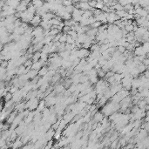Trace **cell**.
Wrapping results in <instances>:
<instances>
[{"instance_id": "f35d334b", "label": "cell", "mask_w": 149, "mask_h": 149, "mask_svg": "<svg viewBox=\"0 0 149 149\" xmlns=\"http://www.w3.org/2000/svg\"><path fill=\"white\" fill-rule=\"evenodd\" d=\"M106 80H107V82H108L109 84H112V83H114L115 81V79H114V76H111V77H109V78H107Z\"/></svg>"}, {"instance_id": "cb8c5ba5", "label": "cell", "mask_w": 149, "mask_h": 149, "mask_svg": "<svg viewBox=\"0 0 149 149\" xmlns=\"http://www.w3.org/2000/svg\"><path fill=\"white\" fill-rule=\"evenodd\" d=\"M61 31H59L58 29H50V31H49V35H52V36H55L58 34Z\"/></svg>"}, {"instance_id": "9c48e42d", "label": "cell", "mask_w": 149, "mask_h": 149, "mask_svg": "<svg viewBox=\"0 0 149 149\" xmlns=\"http://www.w3.org/2000/svg\"><path fill=\"white\" fill-rule=\"evenodd\" d=\"M31 4L36 7V10H37V8H39V7L42 6L43 4H44V1L43 0H31Z\"/></svg>"}, {"instance_id": "30bf717a", "label": "cell", "mask_w": 149, "mask_h": 149, "mask_svg": "<svg viewBox=\"0 0 149 149\" xmlns=\"http://www.w3.org/2000/svg\"><path fill=\"white\" fill-rule=\"evenodd\" d=\"M41 67H42V64H41V62L39 60V61L32 63V65H31V69H32V70H37V71H39V70L40 69Z\"/></svg>"}, {"instance_id": "9a60e30c", "label": "cell", "mask_w": 149, "mask_h": 149, "mask_svg": "<svg viewBox=\"0 0 149 149\" xmlns=\"http://www.w3.org/2000/svg\"><path fill=\"white\" fill-rule=\"evenodd\" d=\"M105 71H104V70H102L101 68L97 70V77H99V78H100V79H103V78H105Z\"/></svg>"}, {"instance_id": "60d3db41", "label": "cell", "mask_w": 149, "mask_h": 149, "mask_svg": "<svg viewBox=\"0 0 149 149\" xmlns=\"http://www.w3.org/2000/svg\"><path fill=\"white\" fill-rule=\"evenodd\" d=\"M117 139V134H114V136H112V137H111V141H114V139Z\"/></svg>"}, {"instance_id": "d4e9b609", "label": "cell", "mask_w": 149, "mask_h": 149, "mask_svg": "<svg viewBox=\"0 0 149 149\" xmlns=\"http://www.w3.org/2000/svg\"><path fill=\"white\" fill-rule=\"evenodd\" d=\"M90 81V83L91 84H96V83L98 82V77L97 76H89V80H88Z\"/></svg>"}, {"instance_id": "44dd1931", "label": "cell", "mask_w": 149, "mask_h": 149, "mask_svg": "<svg viewBox=\"0 0 149 149\" xmlns=\"http://www.w3.org/2000/svg\"><path fill=\"white\" fill-rule=\"evenodd\" d=\"M32 60L30 59V58H27V59H25V61L23 63V65L25 67H28V66H31V65H32Z\"/></svg>"}, {"instance_id": "4316f807", "label": "cell", "mask_w": 149, "mask_h": 149, "mask_svg": "<svg viewBox=\"0 0 149 149\" xmlns=\"http://www.w3.org/2000/svg\"><path fill=\"white\" fill-rule=\"evenodd\" d=\"M62 5L64 6H68V5H73V2L72 0H62Z\"/></svg>"}, {"instance_id": "5b68a950", "label": "cell", "mask_w": 149, "mask_h": 149, "mask_svg": "<svg viewBox=\"0 0 149 149\" xmlns=\"http://www.w3.org/2000/svg\"><path fill=\"white\" fill-rule=\"evenodd\" d=\"M17 116V112L15 111V112H12L10 114V115L8 116V118H7V122L6 123H8V124H12V122H13V120H14V119H15V117Z\"/></svg>"}, {"instance_id": "ba28073f", "label": "cell", "mask_w": 149, "mask_h": 149, "mask_svg": "<svg viewBox=\"0 0 149 149\" xmlns=\"http://www.w3.org/2000/svg\"><path fill=\"white\" fill-rule=\"evenodd\" d=\"M98 33V28H90L86 32V34L87 36H96Z\"/></svg>"}, {"instance_id": "7a4b0ae2", "label": "cell", "mask_w": 149, "mask_h": 149, "mask_svg": "<svg viewBox=\"0 0 149 149\" xmlns=\"http://www.w3.org/2000/svg\"><path fill=\"white\" fill-rule=\"evenodd\" d=\"M133 55L135 56H140V55H146V52H144L142 46H139L138 47H135L133 49Z\"/></svg>"}, {"instance_id": "7402d4cb", "label": "cell", "mask_w": 149, "mask_h": 149, "mask_svg": "<svg viewBox=\"0 0 149 149\" xmlns=\"http://www.w3.org/2000/svg\"><path fill=\"white\" fill-rule=\"evenodd\" d=\"M74 42H75L74 39H73L70 35L67 34L66 35V41H65V43H66V44H69V45H71V44H74Z\"/></svg>"}, {"instance_id": "e575fe53", "label": "cell", "mask_w": 149, "mask_h": 149, "mask_svg": "<svg viewBox=\"0 0 149 149\" xmlns=\"http://www.w3.org/2000/svg\"><path fill=\"white\" fill-rule=\"evenodd\" d=\"M126 50V48L125 46H117V51H119V52H120V53H123Z\"/></svg>"}, {"instance_id": "4dcf8cb0", "label": "cell", "mask_w": 149, "mask_h": 149, "mask_svg": "<svg viewBox=\"0 0 149 149\" xmlns=\"http://www.w3.org/2000/svg\"><path fill=\"white\" fill-rule=\"evenodd\" d=\"M126 141H127V140L126 139V138H122V139H120V142H118V143H119V145H120V146L124 147V146H125L126 145V143H127Z\"/></svg>"}, {"instance_id": "f546056e", "label": "cell", "mask_w": 149, "mask_h": 149, "mask_svg": "<svg viewBox=\"0 0 149 149\" xmlns=\"http://www.w3.org/2000/svg\"><path fill=\"white\" fill-rule=\"evenodd\" d=\"M104 3L102 1H97V3H96V5H95V8L96 9H99V10H101V9H102V7L104 6Z\"/></svg>"}, {"instance_id": "603a6c76", "label": "cell", "mask_w": 149, "mask_h": 149, "mask_svg": "<svg viewBox=\"0 0 149 149\" xmlns=\"http://www.w3.org/2000/svg\"><path fill=\"white\" fill-rule=\"evenodd\" d=\"M102 24V23H101L100 21H98V20H96L95 22H93L92 24H90V26H91L92 28H99V26Z\"/></svg>"}, {"instance_id": "ac0fdd59", "label": "cell", "mask_w": 149, "mask_h": 149, "mask_svg": "<svg viewBox=\"0 0 149 149\" xmlns=\"http://www.w3.org/2000/svg\"><path fill=\"white\" fill-rule=\"evenodd\" d=\"M3 97H4V99H5V101L6 102V101H9V100H11V99H12V93L7 92L6 93H5V95L3 96Z\"/></svg>"}, {"instance_id": "277c9868", "label": "cell", "mask_w": 149, "mask_h": 149, "mask_svg": "<svg viewBox=\"0 0 149 149\" xmlns=\"http://www.w3.org/2000/svg\"><path fill=\"white\" fill-rule=\"evenodd\" d=\"M93 115H94V120H95L96 122H100L101 120H102V119L104 118L103 113L98 112V111Z\"/></svg>"}, {"instance_id": "484cf974", "label": "cell", "mask_w": 149, "mask_h": 149, "mask_svg": "<svg viewBox=\"0 0 149 149\" xmlns=\"http://www.w3.org/2000/svg\"><path fill=\"white\" fill-rule=\"evenodd\" d=\"M141 46H142L144 52H146V53H147L148 51H149V44H148V42H143V45Z\"/></svg>"}, {"instance_id": "b9f144b4", "label": "cell", "mask_w": 149, "mask_h": 149, "mask_svg": "<svg viewBox=\"0 0 149 149\" xmlns=\"http://www.w3.org/2000/svg\"><path fill=\"white\" fill-rule=\"evenodd\" d=\"M4 49V44H2V43H0V52H1L2 50Z\"/></svg>"}, {"instance_id": "d590c367", "label": "cell", "mask_w": 149, "mask_h": 149, "mask_svg": "<svg viewBox=\"0 0 149 149\" xmlns=\"http://www.w3.org/2000/svg\"><path fill=\"white\" fill-rule=\"evenodd\" d=\"M53 140H52V139H49V141L47 142V145L46 146H45V148H52V146H53Z\"/></svg>"}, {"instance_id": "d6986e66", "label": "cell", "mask_w": 149, "mask_h": 149, "mask_svg": "<svg viewBox=\"0 0 149 149\" xmlns=\"http://www.w3.org/2000/svg\"><path fill=\"white\" fill-rule=\"evenodd\" d=\"M73 10H74V5H68V6H65V11L66 12L70 13V14H71V13H72Z\"/></svg>"}, {"instance_id": "7c38bea8", "label": "cell", "mask_w": 149, "mask_h": 149, "mask_svg": "<svg viewBox=\"0 0 149 149\" xmlns=\"http://www.w3.org/2000/svg\"><path fill=\"white\" fill-rule=\"evenodd\" d=\"M26 9H27V6H26V5H24L19 4V5L17 6V8L15 9V10H16V12H24V11H26Z\"/></svg>"}, {"instance_id": "ab89813d", "label": "cell", "mask_w": 149, "mask_h": 149, "mask_svg": "<svg viewBox=\"0 0 149 149\" xmlns=\"http://www.w3.org/2000/svg\"><path fill=\"white\" fill-rule=\"evenodd\" d=\"M117 144H118V139H114L112 142V145H111V147L112 148H116Z\"/></svg>"}, {"instance_id": "5bb4252c", "label": "cell", "mask_w": 149, "mask_h": 149, "mask_svg": "<svg viewBox=\"0 0 149 149\" xmlns=\"http://www.w3.org/2000/svg\"><path fill=\"white\" fill-rule=\"evenodd\" d=\"M137 68H138V70H139V72H143L144 71H146V69H148V66H146L145 65H143L142 63H140L139 65H137Z\"/></svg>"}, {"instance_id": "ffe728a7", "label": "cell", "mask_w": 149, "mask_h": 149, "mask_svg": "<svg viewBox=\"0 0 149 149\" xmlns=\"http://www.w3.org/2000/svg\"><path fill=\"white\" fill-rule=\"evenodd\" d=\"M113 9H114V11H121V10H124L123 8V5H121L120 3H117L116 5H114V6L112 7Z\"/></svg>"}, {"instance_id": "8fae6325", "label": "cell", "mask_w": 149, "mask_h": 149, "mask_svg": "<svg viewBox=\"0 0 149 149\" xmlns=\"http://www.w3.org/2000/svg\"><path fill=\"white\" fill-rule=\"evenodd\" d=\"M115 13L118 17H120V18H125V17L127 15V12H126L125 10H121V11H115Z\"/></svg>"}, {"instance_id": "6da1fadb", "label": "cell", "mask_w": 149, "mask_h": 149, "mask_svg": "<svg viewBox=\"0 0 149 149\" xmlns=\"http://www.w3.org/2000/svg\"><path fill=\"white\" fill-rule=\"evenodd\" d=\"M41 21H42V18H41V16L35 14L34 16H33V18H31L30 23H31V24L33 26V27H36V26L39 25V24H40Z\"/></svg>"}, {"instance_id": "4fadbf2b", "label": "cell", "mask_w": 149, "mask_h": 149, "mask_svg": "<svg viewBox=\"0 0 149 149\" xmlns=\"http://www.w3.org/2000/svg\"><path fill=\"white\" fill-rule=\"evenodd\" d=\"M65 86H63V85H57L55 87V91L56 92H58V93H60V92H63L64 91H65Z\"/></svg>"}, {"instance_id": "8992f818", "label": "cell", "mask_w": 149, "mask_h": 149, "mask_svg": "<svg viewBox=\"0 0 149 149\" xmlns=\"http://www.w3.org/2000/svg\"><path fill=\"white\" fill-rule=\"evenodd\" d=\"M40 55H41V52H35L32 53V57H31V59L32 60V62H37L40 59Z\"/></svg>"}, {"instance_id": "836d02e7", "label": "cell", "mask_w": 149, "mask_h": 149, "mask_svg": "<svg viewBox=\"0 0 149 149\" xmlns=\"http://www.w3.org/2000/svg\"><path fill=\"white\" fill-rule=\"evenodd\" d=\"M124 10L126 11V12H127L128 10H130V9H134L133 8V4H126V5H124L123 6Z\"/></svg>"}, {"instance_id": "3957f363", "label": "cell", "mask_w": 149, "mask_h": 149, "mask_svg": "<svg viewBox=\"0 0 149 149\" xmlns=\"http://www.w3.org/2000/svg\"><path fill=\"white\" fill-rule=\"evenodd\" d=\"M48 71H49V69L47 66H42L39 71H38V74H39V77H44L45 75H46Z\"/></svg>"}, {"instance_id": "d6a6232c", "label": "cell", "mask_w": 149, "mask_h": 149, "mask_svg": "<svg viewBox=\"0 0 149 149\" xmlns=\"http://www.w3.org/2000/svg\"><path fill=\"white\" fill-rule=\"evenodd\" d=\"M77 90V85H74V84H72V85H71V86H69V89H68V91L71 92V93H73L75 91Z\"/></svg>"}, {"instance_id": "f1b7e54d", "label": "cell", "mask_w": 149, "mask_h": 149, "mask_svg": "<svg viewBox=\"0 0 149 149\" xmlns=\"http://www.w3.org/2000/svg\"><path fill=\"white\" fill-rule=\"evenodd\" d=\"M124 29L126 30L127 32H130V31H133V24H127V25H125Z\"/></svg>"}, {"instance_id": "8d00e7d4", "label": "cell", "mask_w": 149, "mask_h": 149, "mask_svg": "<svg viewBox=\"0 0 149 149\" xmlns=\"http://www.w3.org/2000/svg\"><path fill=\"white\" fill-rule=\"evenodd\" d=\"M96 3H97V1H96V0H92V1L88 2V4H89V5H90V7H91V8H95Z\"/></svg>"}, {"instance_id": "74e56055", "label": "cell", "mask_w": 149, "mask_h": 149, "mask_svg": "<svg viewBox=\"0 0 149 149\" xmlns=\"http://www.w3.org/2000/svg\"><path fill=\"white\" fill-rule=\"evenodd\" d=\"M141 63L143 64V65H145L146 66H148L149 65V59H148V58H145L144 59L142 60V62Z\"/></svg>"}, {"instance_id": "83f0119b", "label": "cell", "mask_w": 149, "mask_h": 149, "mask_svg": "<svg viewBox=\"0 0 149 149\" xmlns=\"http://www.w3.org/2000/svg\"><path fill=\"white\" fill-rule=\"evenodd\" d=\"M66 33H62V35L60 36L59 39H58V41H59L60 43H65V41H66Z\"/></svg>"}, {"instance_id": "2e32d148", "label": "cell", "mask_w": 149, "mask_h": 149, "mask_svg": "<svg viewBox=\"0 0 149 149\" xmlns=\"http://www.w3.org/2000/svg\"><path fill=\"white\" fill-rule=\"evenodd\" d=\"M61 18L63 20H69V19H71V14H70V13L65 12L63 13V15L61 16Z\"/></svg>"}, {"instance_id": "e0dca14e", "label": "cell", "mask_w": 149, "mask_h": 149, "mask_svg": "<svg viewBox=\"0 0 149 149\" xmlns=\"http://www.w3.org/2000/svg\"><path fill=\"white\" fill-rule=\"evenodd\" d=\"M92 16H93V14H92V12L91 10L85 11L84 13H83V15H82V17H84V18H90V17H92Z\"/></svg>"}, {"instance_id": "7bdbcfd3", "label": "cell", "mask_w": 149, "mask_h": 149, "mask_svg": "<svg viewBox=\"0 0 149 149\" xmlns=\"http://www.w3.org/2000/svg\"><path fill=\"white\" fill-rule=\"evenodd\" d=\"M81 0H72V2H73V4L74 3H79V2H80Z\"/></svg>"}, {"instance_id": "ee69618b", "label": "cell", "mask_w": 149, "mask_h": 149, "mask_svg": "<svg viewBox=\"0 0 149 149\" xmlns=\"http://www.w3.org/2000/svg\"><path fill=\"white\" fill-rule=\"evenodd\" d=\"M88 2H90V1H92V0H87Z\"/></svg>"}, {"instance_id": "52a82bcc", "label": "cell", "mask_w": 149, "mask_h": 149, "mask_svg": "<svg viewBox=\"0 0 149 149\" xmlns=\"http://www.w3.org/2000/svg\"><path fill=\"white\" fill-rule=\"evenodd\" d=\"M98 105H97V107L99 106H104V105H105V104L107 103V99L105 97V96H103V97H101L100 99L98 100Z\"/></svg>"}, {"instance_id": "1f68e13d", "label": "cell", "mask_w": 149, "mask_h": 149, "mask_svg": "<svg viewBox=\"0 0 149 149\" xmlns=\"http://www.w3.org/2000/svg\"><path fill=\"white\" fill-rule=\"evenodd\" d=\"M8 60H5L4 59L3 61L0 62V67H2V68H7V66H8Z\"/></svg>"}]
</instances>
